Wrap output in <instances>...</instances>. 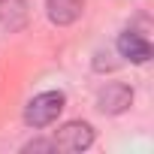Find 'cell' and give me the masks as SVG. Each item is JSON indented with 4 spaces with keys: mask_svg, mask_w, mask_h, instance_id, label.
Returning a JSON list of instances; mask_svg holds the SVG:
<instances>
[{
    "mask_svg": "<svg viewBox=\"0 0 154 154\" xmlns=\"http://www.w3.org/2000/svg\"><path fill=\"white\" fill-rule=\"evenodd\" d=\"M94 145V127L88 121H66L57 133H54V148L57 151H85Z\"/></svg>",
    "mask_w": 154,
    "mask_h": 154,
    "instance_id": "obj_2",
    "label": "cell"
},
{
    "mask_svg": "<svg viewBox=\"0 0 154 154\" xmlns=\"http://www.w3.org/2000/svg\"><path fill=\"white\" fill-rule=\"evenodd\" d=\"M45 9H48V18L60 27L72 24L75 18L82 15L85 9V0H45Z\"/></svg>",
    "mask_w": 154,
    "mask_h": 154,
    "instance_id": "obj_6",
    "label": "cell"
},
{
    "mask_svg": "<svg viewBox=\"0 0 154 154\" xmlns=\"http://www.w3.org/2000/svg\"><path fill=\"white\" fill-rule=\"evenodd\" d=\"M118 54L121 57H127L130 63H148L151 60V42L142 36V33H136V30H124L121 36H118Z\"/></svg>",
    "mask_w": 154,
    "mask_h": 154,
    "instance_id": "obj_4",
    "label": "cell"
},
{
    "mask_svg": "<svg viewBox=\"0 0 154 154\" xmlns=\"http://www.w3.org/2000/svg\"><path fill=\"white\" fill-rule=\"evenodd\" d=\"M130 103H133V88L124 82H109L97 97V106L103 115H121L130 109Z\"/></svg>",
    "mask_w": 154,
    "mask_h": 154,
    "instance_id": "obj_3",
    "label": "cell"
},
{
    "mask_svg": "<svg viewBox=\"0 0 154 154\" xmlns=\"http://www.w3.org/2000/svg\"><path fill=\"white\" fill-rule=\"evenodd\" d=\"M63 103H66V97L60 94V91H42V94H36L30 103H27V109H24V121L30 124V127H48V124H54L57 121V115L63 112Z\"/></svg>",
    "mask_w": 154,
    "mask_h": 154,
    "instance_id": "obj_1",
    "label": "cell"
},
{
    "mask_svg": "<svg viewBox=\"0 0 154 154\" xmlns=\"http://www.w3.org/2000/svg\"><path fill=\"white\" fill-rule=\"evenodd\" d=\"M112 57H115L112 51H97V54H94V69H97V72H103V69H115L118 60H112Z\"/></svg>",
    "mask_w": 154,
    "mask_h": 154,
    "instance_id": "obj_7",
    "label": "cell"
},
{
    "mask_svg": "<svg viewBox=\"0 0 154 154\" xmlns=\"http://www.w3.org/2000/svg\"><path fill=\"white\" fill-rule=\"evenodd\" d=\"M24 151H57V148H54V142H42V139H36V142H27Z\"/></svg>",
    "mask_w": 154,
    "mask_h": 154,
    "instance_id": "obj_8",
    "label": "cell"
},
{
    "mask_svg": "<svg viewBox=\"0 0 154 154\" xmlns=\"http://www.w3.org/2000/svg\"><path fill=\"white\" fill-rule=\"evenodd\" d=\"M27 18H30L27 0H0V27L15 33L27 24Z\"/></svg>",
    "mask_w": 154,
    "mask_h": 154,
    "instance_id": "obj_5",
    "label": "cell"
}]
</instances>
